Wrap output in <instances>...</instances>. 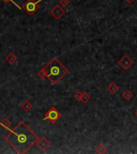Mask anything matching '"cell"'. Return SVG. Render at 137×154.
Here are the masks:
<instances>
[{"mask_svg": "<svg viewBox=\"0 0 137 154\" xmlns=\"http://www.w3.org/2000/svg\"><path fill=\"white\" fill-rule=\"evenodd\" d=\"M50 15L53 16L55 19H60V18L62 17L64 15V13H65V10H64L63 8L61 7V6H59V4H57V6H55V7L50 10Z\"/></svg>", "mask_w": 137, "mask_h": 154, "instance_id": "cell-5", "label": "cell"}, {"mask_svg": "<svg viewBox=\"0 0 137 154\" xmlns=\"http://www.w3.org/2000/svg\"><path fill=\"white\" fill-rule=\"evenodd\" d=\"M119 64L122 67V69H124V70H129V69L132 67V64H133V60L131 59L129 56L124 55V56L119 60Z\"/></svg>", "mask_w": 137, "mask_h": 154, "instance_id": "cell-7", "label": "cell"}, {"mask_svg": "<svg viewBox=\"0 0 137 154\" xmlns=\"http://www.w3.org/2000/svg\"><path fill=\"white\" fill-rule=\"evenodd\" d=\"M134 0H125V2H127V3H132Z\"/></svg>", "mask_w": 137, "mask_h": 154, "instance_id": "cell-18", "label": "cell"}, {"mask_svg": "<svg viewBox=\"0 0 137 154\" xmlns=\"http://www.w3.org/2000/svg\"><path fill=\"white\" fill-rule=\"evenodd\" d=\"M8 131L9 133L6 135L4 139L19 154L27 153L29 149L34 146L35 141L38 140V136L23 121L18 123L13 130L10 129Z\"/></svg>", "mask_w": 137, "mask_h": 154, "instance_id": "cell-1", "label": "cell"}, {"mask_svg": "<svg viewBox=\"0 0 137 154\" xmlns=\"http://www.w3.org/2000/svg\"><path fill=\"white\" fill-rule=\"evenodd\" d=\"M2 1H3V2H6V3H8V2H12V3L14 4L15 7L17 8L18 10H19V11H23V8H21V7H19V6H18V4L16 3V2H15L14 0H2Z\"/></svg>", "mask_w": 137, "mask_h": 154, "instance_id": "cell-16", "label": "cell"}, {"mask_svg": "<svg viewBox=\"0 0 137 154\" xmlns=\"http://www.w3.org/2000/svg\"><path fill=\"white\" fill-rule=\"evenodd\" d=\"M67 73H69V70L60 62V60L58 58H54L52 61H49L45 67H43L42 70H40L38 75L42 79L48 77L50 82L55 85L57 82H59Z\"/></svg>", "mask_w": 137, "mask_h": 154, "instance_id": "cell-2", "label": "cell"}, {"mask_svg": "<svg viewBox=\"0 0 137 154\" xmlns=\"http://www.w3.org/2000/svg\"><path fill=\"white\" fill-rule=\"evenodd\" d=\"M43 1V0H36V1H33V0H27L24 3V10L28 13L29 15H33L38 10V6L40 4V2Z\"/></svg>", "mask_w": 137, "mask_h": 154, "instance_id": "cell-4", "label": "cell"}, {"mask_svg": "<svg viewBox=\"0 0 137 154\" xmlns=\"http://www.w3.org/2000/svg\"><path fill=\"white\" fill-rule=\"evenodd\" d=\"M21 108L25 111H30L32 109V103L30 101H25L21 103Z\"/></svg>", "mask_w": 137, "mask_h": 154, "instance_id": "cell-10", "label": "cell"}, {"mask_svg": "<svg viewBox=\"0 0 137 154\" xmlns=\"http://www.w3.org/2000/svg\"><path fill=\"white\" fill-rule=\"evenodd\" d=\"M106 152H107V149L103 144H100L95 148V153H106Z\"/></svg>", "mask_w": 137, "mask_h": 154, "instance_id": "cell-12", "label": "cell"}, {"mask_svg": "<svg viewBox=\"0 0 137 154\" xmlns=\"http://www.w3.org/2000/svg\"><path fill=\"white\" fill-rule=\"evenodd\" d=\"M90 95L88 94V93H86V92H83V95H81V102H83V103H88L89 101H90Z\"/></svg>", "mask_w": 137, "mask_h": 154, "instance_id": "cell-14", "label": "cell"}, {"mask_svg": "<svg viewBox=\"0 0 137 154\" xmlns=\"http://www.w3.org/2000/svg\"><path fill=\"white\" fill-rule=\"evenodd\" d=\"M135 116H136V117H137V110H136V111H135Z\"/></svg>", "mask_w": 137, "mask_h": 154, "instance_id": "cell-19", "label": "cell"}, {"mask_svg": "<svg viewBox=\"0 0 137 154\" xmlns=\"http://www.w3.org/2000/svg\"><path fill=\"white\" fill-rule=\"evenodd\" d=\"M69 4H70V1H69V0H60L59 1V6H61L63 9H65Z\"/></svg>", "mask_w": 137, "mask_h": 154, "instance_id": "cell-15", "label": "cell"}, {"mask_svg": "<svg viewBox=\"0 0 137 154\" xmlns=\"http://www.w3.org/2000/svg\"><path fill=\"white\" fill-rule=\"evenodd\" d=\"M35 146L39 148L41 151H46L50 147V142L48 140L46 139L45 137H42V138H38V140L35 141Z\"/></svg>", "mask_w": 137, "mask_h": 154, "instance_id": "cell-6", "label": "cell"}, {"mask_svg": "<svg viewBox=\"0 0 137 154\" xmlns=\"http://www.w3.org/2000/svg\"><path fill=\"white\" fill-rule=\"evenodd\" d=\"M81 95H83V92L81 91H77L75 94H74V98L76 100V101H78V102H81Z\"/></svg>", "mask_w": 137, "mask_h": 154, "instance_id": "cell-17", "label": "cell"}, {"mask_svg": "<svg viewBox=\"0 0 137 154\" xmlns=\"http://www.w3.org/2000/svg\"><path fill=\"white\" fill-rule=\"evenodd\" d=\"M6 61H7L9 64H14L17 61V57L15 56L14 53H9L6 56Z\"/></svg>", "mask_w": 137, "mask_h": 154, "instance_id": "cell-8", "label": "cell"}, {"mask_svg": "<svg viewBox=\"0 0 137 154\" xmlns=\"http://www.w3.org/2000/svg\"><path fill=\"white\" fill-rule=\"evenodd\" d=\"M107 90L108 92H110L112 94H116L117 92L119 91V86L116 84V82H110L107 87Z\"/></svg>", "mask_w": 137, "mask_h": 154, "instance_id": "cell-9", "label": "cell"}, {"mask_svg": "<svg viewBox=\"0 0 137 154\" xmlns=\"http://www.w3.org/2000/svg\"><path fill=\"white\" fill-rule=\"evenodd\" d=\"M122 96H123V98H125L127 101H130L131 98H133V93H132L131 90H125V91L122 93Z\"/></svg>", "mask_w": 137, "mask_h": 154, "instance_id": "cell-13", "label": "cell"}, {"mask_svg": "<svg viewBox=\"0 0 137 154\" xmlns=\"http://www.w3.org/2000/svg\"><path fill=\"white\" fill-rule=\"evenodd\" d=\"M61 117H62L61 112H60L57 108H55V107H52V108H49L48 110H47V112L45 113L43 120H44V121L48 120L50 123H56L58 120L61 119Z\"/></svg>", "mask_w": 137, "mask_h": 154, "instance_id": "cell-3", "label": "cell"}, {"mask_svg": "<svg viewBox=\"0 0 137 154\" xmlns=\"http://www.w3.org/2000/svg\"><path fill=\"white\" fill-rule=\"evenodd\" d=\"M0 125L3 126L4 129H7V130H10L11 126H12V123H11V121L8 119L7 117H4V118H2V120L0 121Z\"/></svg>", "mask_w": 137, "mask_h": 154, "instance_id": "cell-11", "label": "cell"}]
</instances>
